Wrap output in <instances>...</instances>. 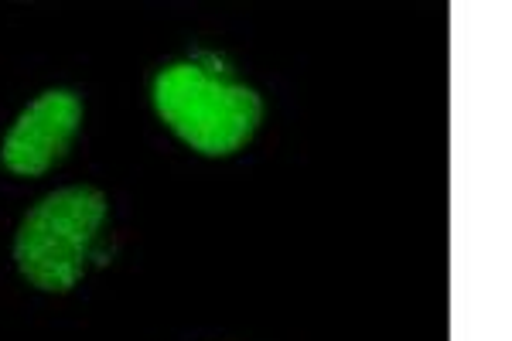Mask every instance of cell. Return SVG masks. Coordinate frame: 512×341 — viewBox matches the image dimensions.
<instances>
[{
    "mask_svg": "<svg viewBox=\"0 0 512 341\" xmlns=\"http://www.w3.org/2000/svg\"><path fill=\"white\" fill-rule=\"evenodd\" d=\"M154 110L164 127L205 157L243 151L263 123V103L250 86L216 79L188 62L158 72Z\"/></svg>",
    "mask_w": 512,
    "mask_h": 341,
    "instance_id": "cell-1",
    "label": "cell"
},
{
    "mask_svg": "<svg viewBox=\"0 0 512 341\" xmlns=\"http://www.w3.org/2000/svg\"><path fill=\"white\" fill-rule=\"evenodd\" d=\"M103 222L106 195L99 188L76 185L45 195L24 215L14 239V263L21 277L45 294L72 290L86 273Z\"/></svg>",
    "mask_w": 512,
    "mask_h": 341,
    "instance_id": "cell-2",
    "label": "cell"
},
{
    "mask_svg": "<svg viewBox=\"0 0 512 341\" xmlns=\"http://www.w3.org/2000/svg\"><path fill=\"white\" fill-rule=\"evenodd\" d=\"M79 127L82 99L72 89H48L11 123L0 144V164L18 178H38L62 161Z\"/></svg>",
    "mask_w": 512,
    "mask_h": 341,
    "instance_id": "cell-3",
    "label": "cell"
}]
</instances>
